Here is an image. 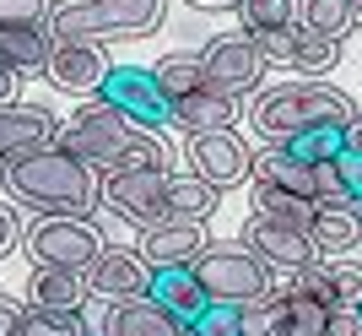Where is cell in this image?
I'll return each instance as SVG.
<instances>
[{"label":"cell","mask_w":362,"mask_h":336,"mask_svg":"<svg viewBox=\"0 0 362 336\" xmlns=\"http://www.w3.org/2000/svg\"><path fill=\"white\" fill-rule=\"evenodd\" d=\"M0 184L38 217H92L98 212V174L60 141H49L38 152H22L0 168Z\"/></svg>","instance_id":"cell-1"},{"label":"cell","mask_w":362,"mask_h":336,"mask_svg":"<svg viewBox=\"0 0 362 336\" xmlns=\"http://www.w3.org/2000/svg\"><path fill=\"white\" fill-rule=\"evenodd\" d=\"M65 152H76L92 174H108V168H168V147L157 130L124 120L119 108H108L103 98L98 103H81L71 120L54 130Z\"/></svg>","instance_id":"cell-2"},{"label":"cell","mask_w":362,"mask_h":336,"mask_svg":"<svg viewBox=\"0 0 362 336\" xmlns=\"http://www.w3.org/2000/svg\"><path fill=\"white\" fill-rule=\"evenodd\" d=\"M255 103H249V125H255V136L265 141V147H281L287 136H298V130H314V125H346L351 114H357V103H351L341 87H330V82L319 77H298V82H276V87H259L249 92Z\"/></svg>","instance_id":"cell-3"},{"label":"cell","mask_w":362,"mask_h":336,"mask_svg":"<svg viewBox=\"0 0 362 336\" xmlns=\"http://www.w3.org/2000/svg\"><path fill=\"white\" fill-rule=\"evenodd\" d=\"M168 0H54L49 11V38H87V44H114V38H146L163 28Z\"/></svg>","instance_id":"cell-4"},{"label":"cell","mask_w":362,"mask_h":336,"mask_svg":"<svg viewBox=\"0 0 362 336\" xmlns=\"http://www.w3.org/2000/svg\"><path fill=\"white\" fill-rule=\"evenodd\" d=\"M189 271H195L200 293H206L211 304H249V298H265V293H271V276H276L255 250L211 245V239H206V250L189 260Z\"/></svg>","instance_id":"cell-5"},{"label":"cell","mask_w":362,"mask_h":336,"mask_svg":"<svg viewBox=\"0 0 362 336\" xmlns=\"http://www.w3.org/2000/svg\"><path fill=\"white\" fill-rule=\"evenodd\" d=\"M33 266H60V271H87L103 255V233L92 228V217H38L22 233Z\"/></svg>","instance_id":"cell-6"},{"label":"cell","mask_w":362,"mask_h":336,"mask_svg":"<svg viewBox=\"0 0 362 336\" xmlns=\"http://www.w3.org/2000/svg\"><path fill=\"white\" fill-rule=\"evenodd\" d=\"M168 174L173 168H108L98 174V206H108L130 228H151L168 201Z\"/></svg>","instance_id":"cell-7"},{"label":"cell","mask_w":362,"mask_h":336,"mask_svg":"<svg viewBox=\"0 0 362 336\" xmlns=\"http://www.w3.org/2000/svg\"><path fill=\"white\" fill-rule=\"evenodd\" d=\"M200 71H206V87L211 92L243 103L265 82V55L255 49L249 33H222V38H211V44L200 49Z\"/></svg>","instance_id":"cell-8"},{"label":"cell","mask_w":362,"mask_h":336,"mask_svg":"<svg viewBox=\"0 0 362 336\" xmlns=\"http://www.w3.org/2000/svg\"><path fill=\"white\" fill-rule=\"evenodd\" d=\"M249 179H265V184H281L292 196H308V201H346L341 196V179H335V163H303V157H287L281 147H265V152L249 157Z\"/></svg>","instance_id":"cell-9"},{"label":"cell","mask_w":362,"mask_h":336,"mask_svg":"<svg viewBox=\"0 0 362 336\" xmlns=\"http://www.w3.org/2000/svg\"><path fill=\"white\" fill-rule=\"evenodd\" d=\"M98 98L108 108H119L124 120L146 125V130H163L168 125V98L151 82V71H141V65H108V77L98 82Z\"/></svg>","instance_id":"cell-10"},{"label":"cell","mask_w":362,"mask_h":336,"mask_svg":"<svg viewBox=\"0 0 362 336\" xmlns=\"http://www.w3.org/2000/svg\"><path fill=\"white\" fill-rule=\"evenodd\" d=\"M249 141L227 125V130H200L189 136V174L206 179L211 190H233V184L249 179Z\"/></svg>","instance_id":"cell-11"},{"label":"cell","mask_w":362,"mask_h":336,"mask_svg":"<svg viewBox=\"0 0 362 336\" xmlns=\"http://www.w3.org/2000/svg\"><path fill=\"white\" fill-rule=\"evenodd\" d=\"M238 245L255 250L271 271H303V266H314V260H319V250H314L308 233L292 228V223H276V217H265V212H255L249 223H243Z\"/></svg>","instance_id":"cell-12"},{"label":"cell","mask_w":362,"mask_h":336,"mask_svg":"<svg viewBox=\"0 0 362 336\" xmlns=\"http://www.w3.org/2000/svg\"><path fill=\"white\" fill-rule=\"evenodd\" d=\"M108 49L103 44H87V38H54L44 60V77L65 92H98V82L108 77Z\"/></svg>","instance_id":"cell-13"},{"label":"cell","mask_w":362,"mask_h":336,"mask_svg":"<svg viewBox=\"0 0 362 336\" xmlns=\"http://www.w3.org/2000/svg\"><path fill=\"white\" fill-rule=\"evenodd\" d=\"M206 250V223H184V217H157L151 228H141V250L151 271L157 266H189V260Z\"/></svg>","instance_id":"cell-14"},{"label":"cell","mask_w":362,"mask_h":336,"mask_svg":"<svg viewBox=\"0 0 362 336\" xmlns=\"http://www.w3.org/2000/svg\"><path fill=\"white\" fill-rule=\"evenodd\" d=\"M54 130H60V120L49 114L44 103H0V152H6V163L22 152H38V147H49L54 141Z\"/></svg>","instance_id":"cell-15"},{"label":"cell","mask_w":362,"mask_h":336,"mask_svg":"<svg viewBox=\"0 0 362 336\" xmlns=\"http://www.w3.org/2000/svg\"><path fill=\"white\" fill-rule=\"evenodd\" d=\"M146 260L136 255V250H108L103 245V255L92 260L87 271V288H92V298H130V293H146Z\"/></svg>","instance_id":"cell-16"},{"label":"cell","mask_w":362,"mask_h":336,"mask_svg":"<svg viewBox=\"0 0 362 336\" xmlns=\"http://www.w3.org/2000/svg\"><path fill=\"white\" fill-rule=\"evenodd\" d=\"M184 325L168 315L151 293H130V298H114L103 320V336H179Z\"/></svg>","instance_id":"cell-17"},{"label":"cell","mask_w":362,"mask_h":336,"mask_svg":"<svg viewBox=\"0 0 362 336\" xmlns=\"http://www.w3.org/2000/svg\"><path fill=\"white\" fill-rule=\"evenodd\" d=\"M28 304L49 309V315H81L92 304V288L81 271H60V266H38L28 282Z\"/></svg>","instance_id":"cell-18"},{"label":"cell","mask_w":362,"mask_h":336,"mask_svg":"<svg viewBox=\"0 0 362 336\" xmlns=\"http://www.w3.org/2000/svg\"><path fill=\"white\" fill-rule=\"evenodd\" d=\"M168 125H179L184 136L227 130V125H238V98H222V92L200 87V92H189V98H173V103H168Z\"/></svg>","instance_id":"cell-19"},{"label":"cell","mask_w":362,"mask_h":336,"mask_svg":"<svg viewBox=\"0 0 362 336\" xmlns=\"http://www.w3.org/2000/svg\"><path fill=\"white\" fill-rule=\"evenodd\" d=\"M146 293H151V298H157V304H163L179 325H189L200 309L211 304V298L200 293V282H195V271H189V266H157V271H146Z\"/></svg>","instance_id":"cell-20"},{"label":"cell","mask_w":362,"mask_h":336,"mask_svg":"<svg viewBox=\"0 0 362 336\" xmlns=\"http://www.w3.org/2000/svg\"><path fill=\"white\" fill-rule=\"evenodd\" d=\"M271 293H276V336H325V315H330L325 298L287 288L281 276H271Z\"/></svg>","instance_id":"cell-21"},{"label":"cell","mask_w":362,"mask_h":336,"mask_svg":"<svg viewBox=\"0 0 362 336\" xmlns=\"http://www.w3.org/2000/svg\"><path fill=\"white\" fill-rule=\"evenodd\" d=\"M308 239H314L319 255H351L357 239H362V223L346 201H325L314 212V223H308Z\"/></svg>","instance_id":"cell-22"},{"label":"cell","mask_w":362,"mask_h":336,"mask_svg":"<svg viewBox=\"0 0 362 336\" xmlns=\"http://www.w3.org/2000/svg\"><path fill=\"white\" fill-rule=\"evenodd\" d=\"M222 190H211L206 179L195 174H168V201H163V217H184V223H206L216 212Z\"/></svg>","instance_id":"cell-23"},{"label":"cell","mask_w":362,"mask_h":336,"mask_svg":"<svg viewBox=\"0 0 362 336\" xmlns=\"http://www.w3.org/2000/svg\"><path fill=\"white\" fill-rule=\"evenodd\" d=\"M49 49H54L49 28H0V60L22 77H44Z\"/></svg>","instance_id":"cell-24"},{"label":"cell","mask_w":362,"mask_h":336,"mask_svg":"<svg viewBox=\"0 0 362 336\" xmlns=\"http://www.w3.org/2000/svg\"><path fill=\"white\" fill-rule=\"evenodd\" d=\"M249 190H255V212H265V217H276V223H292V228L308 233V223H314V212H319V201L292 196V190H281V184H265V179H255Z\"/></svg>","instance_id":"cell-25"},{"label":"cell","mask_w":362,"mask_h":336,"mask_svg":"<svg viewBox=\"0 0 362 336\" xmlns=\"http://www.w3.org/2000/svg\"><path fill=\"white\" fill-rule=\"evenodd\" d=\"M298 28L341 44L351 33V0H298Z\"/></svg>","instance_id":"cell-26"},{"label":"cell","mask_w":362,"mask_h":336,"mask_svg":"<svg viewBox=\"0 0 362 336\" xmlns=\"http://www.w3.org/2000/svg\"><path fill=\"white\" fill-rule=\"evenodd\" d=\"M151 82L163 87V98H189V92L206 87V71H200V55H163V60L151 65Z\"/></svg>","instance_id":"cell-27"},{"label":"cell","mask_w":362,"mask_h":336,"mask_svg":"<svg viewBox=\"0 0 362 336\" xmlns=\"http://www.w3.org/2000/svg\"><path fill=\"white\" fill-rule=\"evenodd\" d=\"M335 60H341V44H330V38H319V33H303L292 38V71H303V77H325V71H335Z\"/></svg>","instance_id":"cell-28"},{"label":"cell","mask_w":362,"mask_h":336,"mask_svg":"<svg viewBox=\"0 0 362 336\" xmlns=\"http://www.w3.org/2000/svg\"><path fill=\"white\" fill-rule=\"evenodd\" d=\"M346 141H341V125H314V130H298V136L281 141L287 157H303V163H330Z\"/></svg>","instance_id":"cell-29"},{"label":"cell","mask_w":362,"mask_h":336,"mask_svg":"<svg viewBox=\"0 0 362 336\" xmlns=\"http://www.w3.org/2000/svg\"><path fill=\"white\" fill-rule=\"evenodd\" d=\"M325 271V304H362V260L330 255V266L319 260Z\"/></svg>","instance_id":"cell-30"},{"label":"cell","mask_w":362,"mask_h":336,"mask_svg":"<svg viewBox=\"0 0 362 336\" xmlns=\"http://www.w3.org/2000/svg\"><path fill=\"white\" fill-rule=\"evenodd\" d=\"M233 11H238L243 33H265V28H298V0H238Z\"/></svg>","instance_id":"cell-31"},{"label":"cell","mask_w":362,"mask_h":336,"mask_svg":"<svg viewBox=\"0 0 362 336\" xmlns=\"http://www.w3.org/2000/svg\"><path fill=\"white\" fill-rule=\"evenodd\" d=\"M11 336H87L81 315H49V309H22V320L11 325Z\"/></svg>","instance_id":"cell-32"},{"label":"cell","mask_w":362,"mask_h":336,"mask_svg":"<svg viewBox=\"0 0 362 336\" xmlns=\"http://www.w3.org/2000/svg\"><path fill=\"white\" fill-rule=\"evenodd\" d=\"M189 331H195V336H243L238 304H206L195 320H189Z\"/></svg>","instance_id":"cell-33"},{"label":"cell","mask_w":362,"mask_h":336,"mask_svg":"<svg viewBox=\"0 0 362 336\" xmlns=\"http://www.w3.org/2000/svg\"><path fill=\"white\" fill-rule=\"evenodd\" d=\"M330 163H335V179H341V196H346V206L357 212V223H362V152H346V147H341Z\"/></svg>","instance_id":"cell-34"},{"label":"cell","mask_w":362,"mask_h":336,"mask_svg":"<svg viewBox=\"0 0 362 336\" xmlns=\"http://www.w3.org/2000/svg\"><path fill=\"white\" fill-rule=\"evenodd\" d=\"M54 0H0V28H44Z\"/></svg>","instance_id":"cell-35"},{"label":"cell","mask_w":362,"mask_h":336,"mask_svg":"<svg viewBox=\"0 0 362 336\" xmlns=\"http://www.w3.org/2000/svg\"><path fill=\"white\" fill-rule=\"evenodd\" d=\"M238 325H243V336H276V293L238 304Z\"/></svg>","instance_id":"cell-36"},{"label":"cell","mask_w":362,"mask_h":336,"mask_svg":"<svg viewBox=\"0 0 362 336\" xmlns=\"http://www.w3.org/2000/svg\"><path fill=\"white\" fill-rule=\"evenodd\" d=\"M325 336H362V309L357 304H330V315H325Z\"/></svg>","instance_id":"cell-37"},{"label":"cell","mask_w":362,"mask_h":336,"mask_svg":"<svg viewBox=\"0 0 362 336\" xmlns=\"http://www.w3.org/2000/svg\"><path fill=\"white\" fill-rule=\"evenodd\" d=\"M16 245H22V223H16L11 206H0V255H11Z\"/></svg>","instance_id":"cell-38"},{"label":"cell","mask_w":362,"mask_h":336,"mask_svg":"<svg viewBox=\"0 0 362 336\" xmlns=\"http://www.w3.org/2000/svg\"><path fill=\"white\" fill-rule=\"evenodd\" d=\"M16 92H22V71H11V65L0 60V103H11Z\"/></svg>","instance_id":"cell-39"},{"label":"cell","mask_w":362,"mask_h":336,"mask_svg":"<svg viewBox=\"0 0 362 336\" xmlns=\"http://www.w3.org/2000/svg\"><path fill=\"white\" fill-rule=\"evenodd\" d=\"M22 309H28V304H16V298H6V293H0V336H11V325L22 320Z\"/></svg>","instance_id":"cell-40"},{"label":"cell","mask_w":362,"mask_h":336,"mask_svg":"<svg viewBox=\"0 0 362 336\" xmlns=\"http://www.w3.org/2000/svg\"><path fill=\"white\" fill-rule=\"evenodd\" d=\"M341 141H346V152H362V114H351V120L341 125Z\"/></svg>","instance_id":"cell-41"},{"label":"cell","mask_w":362,"mask_h":336,"mask_svg":"<svg viewBox=\"0 0 362 336\" xmlns=\"http://www.w3.org/2000/svg\"><path fill=\"white\" fill-rule=\"evenodd\" d=\"M189 6H195V11H233L238 0H189Z\"/></svg>","instance_id":"cell-42"},{"label":"cell","mask_w":362,"mask_h":336,"mask_svg":"<svg viewBox=\"0 0 362 336\" xmlns=\"http://www.w3.org/2000/svg\"><path fill=\"white\" fill-rule=\"evenodd\" d=\"M351 28L362 33V0H351Z\"/></svg>","instance_id":"cell-43"},{"label":"cell","mask_w":362,"mask_h":336,"mask_svg":"<svg viewBox=\"0 0 362 336\" xmlns=\"http://www.w3.org/2000/svg\"><path fill=\"white\" fill-rule=\"evenodd\" d=\"M179 336H195V331H189V325H184V331H179Z\"/></svg>","instance_id":"cell-44"},{"label":"cell","mask_w":362,"mask_h":336,"mask_svg":"<svg viewBox=\"0 0 362 336\" xmlns=\"http://www.w3.org/2000/svg\"><path fill=\"white\" fill-rule=\"evenodd\" d=\"M0 168H6V152H0Z\"/></svg>","instance_id":"cell-45"},{"label":"cell","mask_w":362,"mask_h":336,"mask_svg":"<svg viewBox=\"0 0 362 336\" xmlns=\"http://www.w3.org/2000/svg\"><path fill=\"white\" fill-rule=\"evenodd\" d=\"M87 336H98V331H87Z\"/></svg>","instance_id":"cell-46"},{"label":"cell","mask_w":362,"mask_h":336,"mask_svg":"<svg viewBox=\"0 0 362 336\" xmlns=\"http://www.w3.org/2000/svg\"><path fill=\"white\" fill-rule=\"evenodd\" d=\"M357 309H362V304H357Z\"/></svg>","instance_id":"cell-47"}]
</instances>
